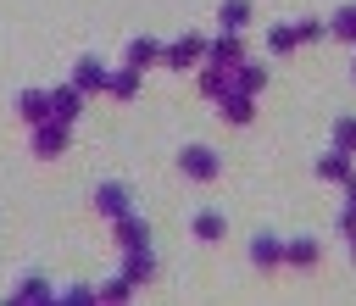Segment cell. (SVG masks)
<instances>
[{"instance_id": "6da1fadb", "label": "cell", "mask_w": 356, "mask_h": 306, "mask_svg": "<svg viewBox=\"0 0 356 306\" xmlns=\"http://www.w3.org/2000/svg\"><path fill=\"white\" fill-rule=\"evenodd\" d=\"M178 172L189 184H217L222 178V156L211 145H178Z\"/></svg>"}, {"instance_id": "7a4b0ae2", "label": "cell", "mask_w": 356, "mask_h": 306, "mask_svg": "<svg viewBox=\"0 0 356 306\" xmlns=\"http://www.w3.org/2000/svg\"><path fill=\"white\" fill-rule=\"evenodd\" d=\"M67 139H72V128H67V122H56V117H44V122H33V128H28V150H33L39 161L67 156Z\"/></svg>"}, {"instance_id": "3957f363", "label": "cell", "mask_w": 356, "mask_h": 306, "mask_svg": "<svg viewBox=\"0 0 356 306\" xmlns=\"http://www.w3.org/2000/svg\"><path fill=\"white\" fill-rule=\"evenodd\" d=\"M200 61H206V33H178L161 45V67H172V72H189Z\"/></svg>"}, {"instance_id": "277c9868", "label": "cell", "mask_w": 356, "mask_h": 306, "mask_svg": "<svg viewBox=\"0 0 356 306\" xmlns=\"http://www.w3.org/2000/svg\"><path fill=\"white\" fill-rule=\"evenodd\" d=\"M89 206L111 223V217L134 211V189H128V184H117V178H106V184H95V189H89Z\"/></svg>"}, {"instance_id": "5b68a950", "label": "cell", "mask_w": 356, "mask_h": 306, "mask_svg": "<svg viewBox=\"0 0 356 306\" xmlns=\"http://www.w3.org/2000/svg\"><path fill=\"white\" fill-rule=\"evenodd\" d=\"M245 56H250V50H245V39H239V33H228V28H217V33L206 39V61H211V67H239Z\"/></svg>"}, {"instance_id": "8992f818", "label": "cell", "mask_w": 356, "mask_h": 306, "mask_svg": "<svg viewBox=\"0 0 356 306\" xmlns=\"http://www.w3.org/2000/svg\"><path fill=\"white\" fill-rule=\"evenodd\" d=\"M106 72H111V67H106L100 56H78V61H72V78H67V83H72L78 95H89V100H95V95L106 89Z\"/></svg>"}, {"instance_id": "52a82bcc", "label": "cell", "mask_w": 356, "mask_h": 306, "mask_svg": "<svg viewBox=\"0 0 356 306\" xmlns=\"http://www.w3.org/2000/svg\"><path fill=\"white\" fill-rule=\"evenodd\" d=\"M217 106V117L228 122V128H250L256 122V95H245V89H228L222 100H211Z\"/></svg>"}, {"instance_id": "ba28073f", "label": "cell", "mask_w": 356, "mask_h": 306, "mask_svg": "<svg viewBox=\"0 0 356 306\" xmlns=\"http://www.w3.org/2000/svg\"><path fill=\"white\" fill-rule=\"evenodd\" d=\"M111 245H117V250L150 245V223H145L139 211H122V217H111Z\"/></svg>"}, {"instance_id": "9c48e42d", "label": "cell", "mask_w": 356, "mask_h": 306, "mask_svg": "<svg viewBox=\"0 0 356 306\" xmlns=\"http://www.w3.org/2000/svg\"><path fill=\"white\" fill-rule=\"evenodd\" d=\"M139 78H145V72L122 61V67H111V72H106V89H100V95H106V100H117V106H128V100L139 95Z\"/></svg>"}, {"instance_id": "30bf717a", "label": "cell", "mask_w": 356, "mask_h": 306, "mask_svg": "<svg viewBox=\"0 0 356 306\" xmlns=\"http://www.w3.org/2000/svg\"><path fill=\"white\" fill-rule=\"evenodd\" d=\"M323 261V245L312 239V234H295V239H284V267H295V273H312Z\"/></svg>"}, {"instance_id": "8fae6325", "label": "cell", "mask_w": 356, "mask_h": 306, "mask_svg": "<svg viewBox=\"0 0 356 306\" xmlns=\"http://www.w3.org/2000/svg\"><path fill=\"white\" fill-rule=\"evenodd\" d=\"M83 100H89V95H78V89H72V83H56V89H50V117H56V122H67V128H72V122H78V117H83Z\"/></svg>"}, {"instance_id": "7c38bea8", "label": "cell", "mask_w": 356, "mask_h": 306, "mask_svg": "<svg viewBox=\"0 0 356 306\" xmlns=\"http://www.w3.org/2000/svg\"><path fill=\"white\" fill-rule=\"evenodd\" d=\"M250 261L261 267V273H273V267H284V234H250Z\"/></svg>"}, {"instance_id": "4fadbf2b", "label": "cell", "mask_w": 356, "mask_h": 306, "mask_svg": "<svg viewBox=\"0 0 356 306\" xmlns=\"http://www.w3.org/2000/svg\"><path fill=\"white\" fill-rule=\"evenodd\" d=\"M122 278L139 289V284H150L156 278V250L150 245H134V250H122Z\"/></svg>"}, {"instance_id": "5bb4252c", "label": "cell", "mask_w": 356, "mask_h": 306, "mask_svg": "<svg viewBox=\"0 0 356 306\" xmlns=\"http://www.w3.org/2000/svg\"><path fill=\"white\" fill-rule=\"evenodd\" d=\"M11 300H17V306H50V300H56V284H50L44 273H22V284L11 289Z\"/></svg>"}, {"instance_id": "9a60e30c", "label": "cell", "mask_w": 356, "mask_h": 306, "mask_svg": "<svg viewBox=\"0 0 356 306\" xmlns=\"http://www.w3.org/2000/svg\"><path fill=\"white\" fill-rule=\"evenodd\" d=\"M122 61H128V67H139V72L161 67V39H150V33H134V39H128V50H122Z\"/></svg>"}, {"instance_id": "2e32d148", "label": "cell", "mask_w": 356, "mask_h": 306, "mask_svg": "<svg viewBox=\"0 0 356 306\" xmlns=\"http://www.w3.org/2000/svg\"><path fill=\"white\" fill-rule=\"evenodd\" d=\"M189 234H195V239H200V245H217V239H222V234H228V217H222V211H217V206H200V211H195V217H189Z\"/></svg>"}, {"instance_id": "e0dca14e", "label": "cell", "mask_w": 356, "mask_h": 306, "mask_svg": "<svg viewBox=\"0 0 356 306\" xmlns=\"http://www.w3.org/2000/svg\"><path fill=\"white\" fill-rule=\"evenodd\" d=\"M317 178H328V184H345L356 167H350V150H339V145H328L323 156H317V167H312Z\"/></svg>"}, {"instance_id": "ac0fdd59", "label": "cell", "mask_w": 356, "mask_h": 306, "mask_svg": "<svg viewBox=\"0 0 356 306\" xmlns=\"http://www.w3.org/2000/svg\"><path fill=\"white\" fill-rule=\"evenodd\" d=\"M234 89V67H211V61H200V95L206 100H222Z\"/></svg>"}, {"instance_id": "d6986e66", "label": "cell", "mask_w": 356, "mask_h": 306, "mask_svg": "<svg viewBox=\"0 0 356 306\" xmlns=\"http://www.w3.org/2000/svg\"><path fill=\"white\" fill-rule=\"evenodd\" d=\"M17 117H22L28 128L44 122V117H50V89H22V95H17Z\"/></svg>"}, {"instance_id": "ffe728a7", "label": "cell", "mask_w": 356, "mask_h": 306, "mask_svg": "<svg viewBox=\"0 0 356 306\" xmlns=\"http://www.w3.org/2000/svg\"><path fill=\"white\" fill-rule=\"evenodd\" d=\"M234 89H245V95H267V67L245 56V61L234 67Z\"/></svg>"}, {"instance_id": "44dd1931", "label": "cell", "mask_w": 356, "mask_h": 306, "mask_svg": "<svg viewBox=\"0 0 356 306\" xmlns=\"http://www.w3.org/2000/svg\"><path fill=\"white\" fill-rule=\"evenodd\" d=\"M245 22H250V0H222V6H217V28L245 33Z\"/></svg>"}, {"instance_id": "7402d4cb", "label": "cell", "mask_w": 356, "mask_h": 306, "mask_svg": "<svg viewBox=\"0 0 356 306\" xmlns=\"http://www.w3.org/2000/svg\"><path fill=\"white\" fill-rule=\"evenodd\" d=\"M328 39H339V45H356V6H339V11L328 17Z\"/></svg>"}, {"instance_id": "603a6c76", "label": "cell", "mask_w": 356, "mask_h": 306, "mask_svg": "<svg viewBox=\"0 0 356 306\" xmlns=\"http://www.w3.org/2000/svg\"><path fill=\"white\" fill-rule=\"evenodd\" d=\"M295 28V45H317V39H328V22H317V17H300V22H289Z\"/></svg>"}, {"instance_id": "cb8c5ba5", "label": "cell", "mask_w": 356, "mask_h": 306, "mask_svg": "<svg viewBox=\"0 0 356 306\" xmlns=\"http://www.w3.org/2000/svg\"><path fill=\"white\" fill-rule=\"evenodd\" d=\"M267 50H273V56H289V50H295V28H289V22H273V28H267Z\"/></svg>"}, {"instance_id": "d4e9b609", "label": "cell", "mask_w": 356, "mask_h": 306, "mask_svg": "<svg viewBox=\"0 0 356 306\" xmlns=\"http://www.w3.org/2000/svg\"><path fill=\"white\" fill-rule=\"evenodd\" d=\"M128 295H134V284H128L122 273H117L111 284H95V300H106V306H117V300H128Z\"/></svg>"}, {"instance_id": "484cf974", "label": "cell", "mask_w": 356, "mask_h": 306, "mask_svg": "<svg viewBox=\"0 0 356 306\" xmlns=\"http://www.w3.org/2000/svg\"><path fill=\"white\" fill-rule=\"evenodd\" d=\"M334 145L356 156V117H334Z\"/></svg>"}, {"instance_id": "4316f807", "label": "cell", "mask_w": 356, "mask_h": 306, "mask_svg": "<svg viewBox=\"0 0 356 306\" xmlns=\"http://www.w3.org/2000/svg\"><path fill=\"white\" fill-rule=\"evenodd\" d=\"M56 300H67V306H95V284H72V289H56Z\"/></svg>"}, {"instance_id": "83f0119b", "label": "cell", "mask_w": 356, "mask_h": 306, "mask_svg": "<svg viewBox=\"0 0 356 306\" xmlns=\"http://www.w3.org/2000/svg\"><path fill=\"white\" fill-rule=\"evenodd\" d=\"M334 228H339V234L350 239V234H356V206H339V217H334Z\"/></svg>"}, {"instance_id": "f1b7e54d", "label": "cell", "mask_w": 356, "mask_h": 306, "mask_svg": "<svg viewBox=\"0 0 356 306\" xmlns=\"http://www.w3.org/2000/svg\"><path fill=\"white\" fill-rule=\"evenodd\" d=\"M339 189H345V206H356V172H350V178H345Z\"/></svg>"}, {"instance_id": "f546056e", "label": "cell", "mask_w": 356, "mask_h": 306, "mask_svg": "<svg viewBox=\"0 0 356 306\" xmlns=\"http://www.w3.org/2000/svg\"><path fill=\"white\" fill-rule=\"evenodd\" d=\"M345 245H350V261H356V234H350V239H345Z\"/></svg>"}, {"instance_id": "4dcf8cb0", "label": "cell", "mask_w": 356, "mask_h": 306, "mask_svg": "<svg viewBox=\"0 0 356 306\" xmlns=\"http://www.w3.org/2000/svg\"><path fill=\"white\" fill-rule=\"evenodd\" d=\"M350 78H356V61H350Z\"/></svg>"}]
</instances>
